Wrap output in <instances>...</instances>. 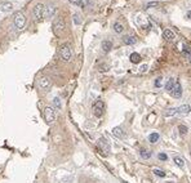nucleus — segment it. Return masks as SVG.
I'll list each match as a JSON object with an SVG mask.
<instances>
[{
	"instance_id": "39448f33",
	"label": "nucleus",
	"mask_w": 191,
	"mask_h": 183,
	"mask_svg": "<svg viewBox=\"0 0 191 183\" xmlns=\"http://www.w3.org/2000/svg\"><path fill=\"white\" fill-rule=\"evenodd\" d=\"M44 119L47 124H52L56 120V112H54V109L50 106H47L44 109Z\"/></svg>"
},
{
	"instance_id": "6ab92c4d",
	"label": "nucleus",
	"mask_w": 191,
	"mask_h": 183,
	"mask_svg": "<svg viewBox=\"0 0 191 183\" xmlns=\"http://www.w3.org/2000/svg\"><path fill=\"white\" fill-rule=\"evenodd\" d=\"M174 164H176L177 166H180V168H185V160H183L182 157H178V156H176V157L173 159Z\"/></svg>"
},
{
	"instance_id": "bb28decb",
	"label": "nucleus",
	"mask_w": 191,
	"mask_h": 183,
	"mask_svg": "<svg viewBox=\"0 0 191 183\" xmlns=\"http://www.w3.org/2000/svg\"><path fill=\"white\" fill-rule=\"evenodd\" d=\"M161 85H163V77H158V79L155 80V87L159 88V87H161Z\"/></svg>"
},
{
	"instance_id": "1a4fd4ad",
	"label": "nucleus",
	"mask_w": 191,
	"mask_h": 183,
	"mask_svg": "<svg viewBox=\"0 0 191 183\" xmlns=\"http://www.w3.org/2000/svg\"><path fill=\"white\" fill-rule=\"evenodd\" d=\"M170 94H172L174 98H181L182 97V87H181L180 83H176V85H174L173 90L170 92Z\"/></svg>"
},
{
	"instance_id": "20e7f679",
	"label": "nucleus",
	"mask_w": 191,
	"mask_h": 183,
	"mask_svg": "<svg viewBox=\"0 0 191 183\" xmlns=\"http://www.w3.org/2000/svg\"><path fill=\"white\" fill-rule=\"evenodd\" d=\"M44 8H45V5L41 4V3H38V4L34 6V9H32V17H34L35 21H40V19L44 17Z\"/></svg>"
},
{
	"instance_id": "ddd939ff",
	"label": "nucleus",
	"mask_w": 191,
	"mask_h": 183,
	"mask_svg": "<svg viewBox=\"0 0 191 183\" xmlns=\"http://www.w3.org/2000/svg\"><path fill=\"white\" fill-rule=\"evenodd\" d=\"M12 9H13L12 3H9V1L0 3V11H1V12H11Z\"/></svg>"
},
{
	"instance_id": "f704fd0d",
	"label": "nucleus",
	"mask_w": 191,
	"mask_h": 183,
	"mask_svg": "<svg viewBox=\"0 0 191 183\" xmlns=\"http://www.w3.org/2000/svg\"><path fill=\"white\" fill-rule=\"evenodd\" d=\"M123 183H128V182H125V181H123Z\"/></svg>"
},
{
	"instance_id": "473e14b6",
	"label": "nucleus",
	"mask_w": 191,
	"mask_h": 183,
	"mask_svg": "<svg viewBox=\"0 0 191 183\" xmlns=\"http://www.w3.org/2000/svg\"><path fill=\"white\" fill-rule=\"evenodd\" d=\"M70 1H71V3H77L79 0H70Z\"/></svg>"
},
{
	"instance_id": "a878e982",
	"label": "nucleus",
	"mask_w": 191,
	"mask_h": 183,
	"mask_svg": "<svg viewBox=\"0 0 191 183\" xmlns=\"http://www.w3.org/2000/svg\"><path fill=\"white\" fill-rule=\"evenodd\" d=\"M53 103H54V107H56L57 110H61V107H62V106H61V99H60V98H58V97L54 98Z\"/></svg>"
},
{
	"instance_id": "412c9836",
	"label": "nucleus",
	"mask_w": 191,
	"mask_h": 183,
	"mask_svg": "<svg viewBox=\"0 0 191 183\" xmlns=\"http://www.w3.org/2000/svg\"><path fill=\"white\" fill-rule=\"evenodd\" d=\"M140 155L142 159H150L151 157V151H148L146 148H142L140 151Z\"/></svg>"
},
{
	"instance_id": "7ed1b4c3",
	"label": "nucleus",
	"mask_w": 191,
	"mask_h": 183,
	"mask_svg": "<svg viewBox=\"0 0 191 183\" xmlns=\"http://www.w3.org/2000/svg\"><path fill=\"white\" fill-rule=\"evenodd\" d=\"M13 22H14V26L18 28V30H22L26 25V17L25 14L21 11L14 13V18H13Z\"/></svg>"
},
{
	"instance_id": "c85d7f7f",
	"label": "nucleus",
	"mask_w": 191,
	"mask_h": 183,
	"mask_svg": "<svg viewBox=\"0 0 191 183\" xmlns=\"http://www.w3.org/2000/svg\"><path fill=\"white\" fill-rule=\"evenodd\" d=\"M158 5H159V1H151L147 4V8H156Z\"/></svg>"
},
{
	"instance_id": "9b49d317",
	"label": "nucleus",
	"mask_w": 191,
	"mask_h": 183,
	"mask_svg": "<svg viewBox=\"0 0 191 183\" xmlns=\"http://www.w3.org/2000/svg\"><path fill=\"white\" fill-rule=\"evenodd\" d=\"M190 111H191L190 104H182V106H180L177 109V113H180V115H187V113H190Z\"/></svg>"
},
{
	"instance_id": "f03ea898",
	"label": "nucleus",
	"mask_w": 191,
	"mask_h": 183,
	"mask_svg": "<svg viewBox=\"0 0 191 183\" xmlns=\"http://www.w3.org/2000/svg\"><path fill=\"white\" fill-rule=\"evenodd\" d=\"M60 57L62 58L65 62L71 61V58H72V52H71L70 45H67V44L61 45L60 47Z\"/></svg>"
},
{
	"instance_id": "a211bd4d",
	"label": "nucleus",
	"mask_w": 191,
	"mask_h": 183,
	"mask_svg": "<svg viewBox=\"0 0 191 183\" xmlns=\"http://www.w3.org/2000/svg\"><path fill=\"white\" fill-rule=\"evenodd\" d=\"M129 60H131L132 63H140V61H141V55L140 53H132L131 55H129Z\"/></svg>"
},
{
	"instance_id": "dca6fc26",
	"label": "nucleus",
	"mask_w": 191,
	"mask_h": 183,
	"mask_svg": "<svg viewBox=\"0 0 191 183\" xmlns=\"http://www.w3.org/2000/svg\"><path fill=\"white\" fill-rule=\"evenodd\" d=\"M112 48V43L110 40H103L102 41V50L105 52V53H109L110 50H111Z\"/></svg>"
},
{
	"instance_id": "f8f14e48",
	"label": "nucleus",
	"mask_w": 191,
	"mask_h": 183,
	"mask_svg": "<svg viewBox=\"0 0 191 183\" xmlns=\"http://www.w3.org/2000/svg\"><path fill=\"white\" fill-rule=\"evenodd\" d=\"M123 41L127 45H134L137 43V39L134 36H132V35H124V36H123Z\"/></svg>"
},
{
	"instance_id": "f3484780",
	"label": "nucleus",
	"mask_w": 191,
	"mask_h": 183,
	"mask_svg": "<svg viewBox=\"0 0 191 183\" xmlns=\"http://www.w3.org/2000/svg\"><path fill=\"white\" fill-rule=\"evenodd\" d=\"M112 134H114L116 138H119V139L124 138V134H123V129L120 128V126H115V128L112 129Z\"/></svg>"
},
{
	"instance_id": "f257e3e1",
	"label": "nucleus",
	"mask_w": 191,
	"mask_h": 183,
	"mask_svg": "<svg viewBox=\"0 0 191 183\" xmlns=\"http://www.w3.org/2000/svg\"><path fill=\"white\" fill-rule=\"evenodd\" d=\"M65 27H66V26H65L63 19L58 17L56 21L53 22V32H54V35H56V36H58V38L62 36V34L65 32Z\"/></svg>"
},
{
	"instance_id": "7c9ffc66",
	"label": "nucleus",
	"mask_w": 191,
	"mask_h": 183,
	"mask_svg": "<svg viewBox=\"0 0 191 183\" xmlns=\"http://www.w3.org/2000/svg\"><path fill=\"white\" fill-rule=\"evenodd\" d=\"M146 68H147V66H146V65H143V66L141 67V71H142V72H145V71H146Z\"/></svg>"
},
{
	"instance_id": "423d86ee",
	"label": "nucleus",
	"mask_w": 191,
	"mask_h": 183,
	"mask_svg": "<svg viewBox=\"0 0 191 183\" xmlns=\"http://www.w3.org/2000/svg\"><path fill=\"white\" fill-rule=\"evenodd\" d=\"M103 110H105V103L102 101H96L93 104V113L97 117H101L103 115Z\"/></svg>"
},
{
	"instance_id": "0eeeda50",
	"label": "nucleus",
	"mask_w": 191,
	"mask_h": 183,
	"mask_svg": "<svg viewBox=\"0 0 191 183\" xmlns=\"http://www.w3.org/2000/svg\"><path fill=\"white\" fill-rule=\"evenodd\" d=\"M52 85V81L48 76H41L40 79H39V87H40V89L43 90H48Z\"/></svg>"
},
{
	"instance_id": "5701e85b",
	"label": "nucleus",
	"mask_w": 191,
	"mask_h": 183,
	"mask_svg": "<svg viewBox=\"0 0 191 183\" xmlns=\"http://www.w3.org/2000/svg\"><path fill=\"white\" fill-rule=\"evenodd\" d=\"M178 132L181 135H186L187 132H189V129H187L186 125H178Z\"/></svg>"
},
{
	"instance_id": "b1692460",
	"label": "nucleus",
	"mask_w": 191,
	"mask_h": 183,
	"mask_svg": "<svg viewBox=\"0 0 191 183\" xmlns=\"http://www.w3.org/2000/svg\"><path fill=\"white\" fill-rule=\"evenodd\" d=\"M177 113V109H168L165 112H164V116H173V115H176Z\"/></svg>"
},
{
	"instance_id": "4be33fe9",
	"label": "nucleus",
	"mask_w": 191,
	"mask_h": 183,
	"mask_svg": "<svg viewBox=\"0 0 191 183\" xmlns=\"http://www.w3.org/2000/svg\"><path fill=\"white\" fill-rule=\"evenodd\" d=\"M123 30H124V27H123V25L120 23V22H115L114 23V31L116 32V34H121Z\"/></svg>"
},
{
	"instance_id": "2f4dec72",
	"label": "nucleus",
	"mask_w": 191,
	"mask_h": 183,
	"mask_svg": "<svg viewBox=\"0 0 191 183\" xmlns=\"http://www.w3.org/2000/svg\"><path fill=\"white\" fill-rule=\"evenodd\" d=\"M186 16H187V18H190V19H191V12H189Z\"/></svg>"
},
{
	"instance_id": "cd10ccee",
	"label": "nucleus",
	"mask_w": 191,
	"mask_h": 183,
	"mask_svg": "<svg viewBox=\"0 0 191 183\" xmlns=\"http://www.w3.org/2000/svg\"><path fill=\"white\" fill-rule=\"evenodd\" d=\"M74 23H75V25H80V23H82V19H80V17L77 14H74Z\"/></svg>"
},
{
	"instance_id": "9d476101",
	"label": "nucleus",
	"mask_w": 191,
	"mask_h": 183,
	"mask_svg": "<svg viewBox=\"0 0 191 183\" xmlns=\"http://www.w3.org/2000/svg\"><path fill=\"white\" fill-rule=\"evenodd\" d=\"M163 36L167 41H174L176 40V34L172 31V30H164L163 32Z\"/></svg>"
},
{
	"instance_id": "4468645a",
	"label": "nucleus",
	"mask_w": 191,
	"mask_h": 183,
	"mask_svg": "<svg viewBox=\"0 0 191 183\" xmlns=\"http://www.w3.org/2000/svg\"><path fill=\"white\" fill-rule=\"evenodd\" d=\"M176 79H173V77H170V79H168V81H167V84H165V90L167 92H172L173 90V88H174V85H176Z\"/></svg>"
},
{
	"instance_id": "c756f323",
	"label": "nucleus",
	"mask_w": 191,
	"mask_h": 183,
	"mask_svg": "<svg viewBox=\"0 0 191 183\" xmlns=\"http://www.w3.org/2000/svg\"><path fill=\"white\" fill-rule=\"evenodd\" d=\"M167 159H168V156L165 155V153H159V160H163V161H165Z\"/></svg>"
},
{
	"instance_id": "6e6552de",
	"label": "nucleus",
	"mask_w": 191,
	"mask_h": 183,
	"mask_svg": "<svg viewBox=\"0 0 191 183\" xmlns=\"http://www.w3.org/2000/svg\"><path fill=\"white\" fill-rule=\"evenodd\" d=\"M54 13H56V6H54L53 4H49V5H47L44 8V17L50 18V17H53L54 16Z\"/></svg>"
},
{
	"instance_id": "2eb2a0df",
	"label": "nucleus",
	"mask_w": 191,
	"mask_h": 183,
	"mask_svg": "<svg viewBox=\"0 0 191 183\" xmlns=\"http://www.w3.org/2000/svg\"><path fill=\"white\" fill-rule=\"evenodd\" d=\"M98 146L101 147L103 151H110L109 142H107V140H106L105 138H99V140H98Z\"/></svg>"
},
{
	"instance_id": "c9c22d12",
	"label": "nucleus",
	"mask_w": 191,
	"mask_h": 183,
	"mask_svg": "<svg viewBox=\"0 0 191 183\" xmlns=\"http://www.w3.org/2000/svg\"><path fill=\"white\" fill-rule=\"evenodd\" d=\"M190 155H191V153H190Z\"/></svg>"
},
{
	"instance_id": "393cba45",
	"label": "nucleus",
	"mask_w": 191,
	"mask_h": 183,
	"mask_svg": "<svg viewBox=\"0 0 191 183\" xmlns=\"http://www.w3.org/2000/svg\"><path fill=\"white\" fill-rule=\"evenodd\" d=\"M153 172H154V174H155V175H158V177H161V178L165 177V173L161 170V169H154Z\"/></svg>"
},
{
	"instance_id": "72a5a7b5",
	"label": "nucleus",
	"mask_w": 191,
	"mask_h": 183,
	"mask_svg": "<svg viewBox=\"0 0 191 183\" xmlns=\"http://www.w3.org/2000/svg\"><path fill=\"white\" fill-rule=\"evenodd\" d=\"M165 183H174V182H165Z\"/></svg>"
},
{
	"instance_id": "aec40b11",
	"label": "nucleus",
	"mask_w": 191,
	"mask_h": 183,
	"mask_svg": "<svg viewBox=\"0 0 191 183\" xmlns=\"http://www.w3.org/2000/svg\"><path fill=\"white\" fill-rule=\"evenodd\" d=\"M159 139H160V135L158 134V133H151V134L148 135V140H150V143H156Z\"/></svg>"
}]
</instances>
